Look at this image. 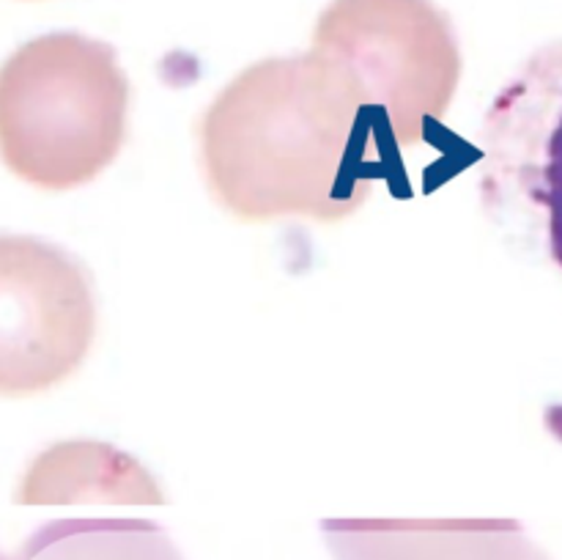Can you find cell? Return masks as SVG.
<instances>
[{
  "mask_svg": "<svg viewBox=\"0 0 562 560\" xmlns=\"http://www.w3.org/2000/svg\"><path fill=\"white\" fill-rule=\"evenodd\" d=\"M382 121L344 66L305 49L225 82L198 121L209 192L241 223H338L379 181Z\"/></svg>",
  "mask_w": 562,
  "mask_h": 560,
  "instance_id": "obj_1",
  "label": "cell"
},
{
  "mask_svg": "<svg viewBox=\"0 0 562 560\" xmlns=\"http://www.w3.org/2000/svg\"><path fill=\"white\" fill-rule=\"evenodd\" d=\"M22 505H162L151 472L110 443L69 439L36 456L16 486Z\"/></svg>",
  "mask_w": 562,
  "mask_h": 560,
  "instance_id": "obj_7",
  "label": "cell"
},
{
  "mask_svg": "<svg viewBox=\"0 0 562 560\" xmlns=\"http://www.w3.org/2000/svg\"><path fill=\"white\" fill-rule=\"evenodd\" d=\"M97 335V300L80 258L36 236L0 239V390L27 399L66 382Z\"/></svg>",
  "mask_w": 562,
  "mask_h": 560,
  "instance_id": "obj_5",
  "label": "cell"
},
{
  "mask_svg": "<svg viewBox=\"0 0 562 560\" xmlns=\"http://www.w3.org/2000/svg\"><path fill=\"white\" fill-rule=\"evenodd\" d=\"M132 86L113 44L53 31L20 44L0 71V152L42 192H69L115 163Z\"/></svg>",
  "mask_w": 562,
  "mask_h": 560,
  "instance_id": "obj_2",
  "label": "cell"
},
{
  "mask_svg": "<svg viewBox=\"0 0 562 560\" xmlns=\"http://www.w3.org/2000/svg\"><path fill=\"white\" fill-rule=\"evenodd\" d=\"M311 47L344 66L398 148L426 143L464 75L453 22L434 0H329Z\"/></svg>",
  "mask_w": 562,
  "mask_h": 560,
  "instance_id": "obj_3",
  "label": "cell"
},
{
  "mask_svg": "<svg viewBox=\"0 0 562 560\" xmlns=\"http://www.w3.org/2000/svg\"><path fill=\"white\" fill-rule=\"evenodd\" d=\"M324 536L335 560H541L503 519H335Z\"/></svg>",
  "mask_w": 562,
  "mask_h": 560,
  "instance_id": "obj_6",
  "label": "cell"
},
{
  "mask_svg": "<svg viewBox=\"0 0 562 560\" xmlns=\"http://www.w3.org/2000/svg\"><path fill=\"white\" fill-rule=\"evenodd\" d=\"M477 192L514 250L562 278V36L503 82L483 115Z\"/></svg>",
  "mask_w": 562,
  "mask_h": 560,
  "instance_id": "obj_4",
  "label": "cell"
}]
</instances>
